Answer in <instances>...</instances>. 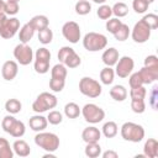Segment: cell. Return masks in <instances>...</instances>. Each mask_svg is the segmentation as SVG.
<instances>
[{
    "mask_svg": "<svg viewBox=\"0 0 158 158\" xmlns=\"http://www.w3.org/2000/svg\"><path fill=\"white\" fill-rule=\"evenodd\" d=\"M121 137L125 141L138 143L144 138V128L135 122H125L120 130Z\"/></svg>",
    "mask_w": 158,
    "mask_h": 158,
    "instance_id": "1",
    "label": "cell"
},
{
    "mask_svg": "<svg viewBox=\"0 0 158 158\" xmlns=\"http://www.w3.org/2000/svg\"><path fill=\"white\" fill-rule=\"evenodd\" d=\"M35 143L44 149L46 152H56L59 148V137L56 133L52 132H37V135L35 136Z\"/></svg>",
    "mask_w": 158,
    "mask_h": 158,
    "instance_id": "2",
    "label": "cell"
},
{
    "mask_svg": "<svg viewBox=\"0 0 158 158\" xmlns=\"http://www.w3.org/2000/svg\"><path fill=\"white\" fill-rule=\"evenodd\" d=\"M1 127L2 130L9 133L10 136L15 137V138H21L25 132H26V127H25V123L17 118H15L11 114L6 115L2 121H1Z\"/></svg>",
    "mask_w": 158,
    "mask_h": 158,
    "instance_id": "3",
    "label": "cell"
},
{
    "mask_svg": "<svg viewBox=\"0 0 158 158\" xmlns=\"http://www.w3.org/2000/svg\"><path fill=\"white\" fill-rule=\"evenodd\" d=\"M83 46L89 52H98L107 46V38L99 32H88L83 38Z\"/></svg>",
    "mask_w": 158,
    "mask_h": 158,
    "instance_id": "4",
    "label": "cell"
},
{
    "mask_svg": "<svg viewBox=\"0 0 158 158\" xmlns=\"http://www.w3.org/2000/svg\"><path fill=\"white\" fill-rule=\"evenodd\" d=\"M57 104H58V100H57L56 95H53L48 91H43L33 101L32 110L37 114H42L44 111H48L49 109H54L57 106Z\"/></svg>",
    "mask_w": 158,
    "mask_h": 158,
    "instance_id": "5",
    "label": "cell"
},
{
    "mask_svg": "<svg viewBox=\"0 0 158 158\" xmlns=\"http://www.w3.org/2000/svg\"><path fill=\"white\" fill-rule=\"evenodd\" d=\"M79 90L83 95L91 98V99H95V98L101 95L102 88L98 80H95L90 77H83L79 80Z\"/></svg>",
    "mask_w": 158,
    "mask_h": 158,
    "instance_id": "6",
    "label": "cell"
},
{
    "mask_svg": "<svg viewBox=\"0 0 158 158\" xmlns=\"http://www.w3.org/2000/svg\"><path fill=\"white\" fill-rule=\"evenodd\" d=\"M58 59H59V63L64 64L67 68H77L80 65L81 63V59L79 57V54L69 46H63L59 52H58Z\"/></svg>",
    "mask_w": 158,
    "mask_h": 158,
    "instance_id": "7",
    "label": "cell"
},
{
    "mask_svg": "<svg viewBox=\"0 0 158 158\" xmlns=\"http://www.w3.org/2000/svg\"><path fill=\"white\" fill-rule=\"evenodd\" d=\"M80 114L83 115V117L86 122L93 123V125L99 123L105 118V111L95 104H85L83 106Z\"/></svg>",
    "mask_w": 158,
    "mask_h": 158,
    "instance_id": "8",
    "label": "cell"
},
{
    "mask_svg": "<svg viewBox=\"0 0 158 158\" xmlns=\"http://www.w3.org/2000/svg\"><path fill=\"white\" fill-rule=\"evenodd\" d=\"M33 51L27 43H19L14 48V57L20 65H28L33 60Z\"/></svg>",
    "mask_w": 158,
    "mask_h": 158,
    "instance_id": "9",
    "label": "cell"
},
{
    "mask_svg": "<svg viewBox=\"0 0 158 158\" xmlns=\"http://www.w3.org/2000/svg\"><path fill=\"white\" fill-rule=\"evenodd\" d=\"M151 28L148 27V25L143 21V20H139L138 22L135 23L132 31H131V36H132V40L136 42V43H144L149 40L151 37Z\"/></svg>",
    "mask_w": 158,
    "mask_h": 158,
    "instance_id": "10",
    "label": "cell"
},
{
    "mask_svg": "<svg viewBox=\"0 0 158 158\" xmlns=\"http://www.w3.org/2000/svg\"><path fill=\"white\" fill-rule=\"evenodd\" d=\"M62 35L63 37L70 42V43H78L80 37H81V32H80V26L75 22V21H67L63 26H62Z\"/></svg>",
    "mask_w": 158,
    "mask_h": 158,
    "instance_id": "11",
    "label": "cell"
},
{
    "mask_svg": "<svg viewBox=\"0 0 158 158\" xmlns=\"http://www.w3.org/2000/svg\"><path fill=\"white\" fill-rule=\"evenodd\" d=\"M115 65H116L115 74L118 78H127L132 73V70L135 68V62H133V59L131 57L123 56V57L118 58V60H117V63Z\"/></svg>",
    "mask_w": 158,
    "mask_h": 158,
    "instance_id": "12",
    "label": "cell"
},
{
    "mask_svg": "<svg viewBox=\"0 0 158 158\" xmlns=\"http://www.w3.org/2000/svg\"><path fill=\"white\" fill-rule=\"evenodd\" d=\"M19 30H20V20L16 17H10L6 20L2 28L0 30V36L5 40H10L17 33Z\"/></svg>",
    "mask_w": 158,
    "mask_h": 158,
    "instance_id": "13",
    "label": "cell"
},
{
    "mask_svg": "<svg viewBox=\"0 0 158 158\" xmlns=\"http://www.w3.org/2000/svg\"><path fill=\"white\" fill-rule=\"evenodd\" d=\"M19 73V63L15 60H6L1 67V75L6 81H11Z\"/></svg>",
    "mask_w": 158,
    "mask_h": 158,
    "instance_id": "14",
    "label": "cell"
},
{
    "mask_svg": "<svg viewBox=\"0 0 158 158\" xmlns=\"http://www.w3.org/2000/svg\"><path fill=\"white\" fill-rule=\"evenodd\" d=\"M81 138L85 143H94V142H99L101 138V131L95 127V126H89L85 127L81 132Z\"/></svg>",
    "mask_w": 158,
    "mask_h": 158,
    "instance_id": "15",
    "label": "cell"
},
{
    "mask_svg": "<svg viewBox=\"0 0 158 158\" xmlns=\"http://www.w3.org/2000/svg\"><path fill=\"white\" fill-rule=\"evenodd\" d=\"M28 125H30V128L32 131H36V132H41V131H44L47 125H48V121H47V117L37 114L35 116H31L30 120H28Z\"/></svg>",
    "mask_w": 158,
    "mask_h": 158,
    "instance_id": "16",
    "label": "cell"
},
{
    "mask_svg": "<svg viewBox=\"0 0 158 158\" xmlns=\"http://www.w3.org/2000/svg\"><path fill=\"white\" fill-rule=\"evenodd\" d=\"M118 58H120V54H118V51L115 47H110V48L105 49L102 56H101V59H102V62H104V64L106 67L115 65L117 63Z\"/></svg>",
    "mask_w": 158,
    "mask_h": 158,
    "instance_id": "17",
    "label": "cell"
},
{
    "mask_svg": "<svg viewBox=\"0 0 158 158\" xmlns=\"http://www.w3.org/2000/svg\"><path fill=\"white\" fill-rule=\"evenodd\" d=\"M143 154L146 158H157L158 157V142L156 138H148L143 146Z\"/></svg>",
    "mask_w": 158,
    "mask_h": 158,
    "instance_id": "18",
    "label": "cell"
},
{
    "mask_svg": "<svg viewBox=\"0 0 158 158\" xmlns=\"http://www.w3.org/2000/svg\"><path fill=\"white\" fill-rule=\"evenodd\" d=\"M35 32H36V31H35V28L31 26L30 22L22 25V26L20 27V30H19V40H20V42H21V43H28V42L32 40Z\"/></svg>",
    "mask_w": 158,
    "mask_h": 158,
    "instance_id": "19",
    "label": "cell"
},
{
    "mask_svg": "<svg viewBox=\"0 0 158 158\" xmlns=\"http://www.w3.org/2000/svg\"><path fill=\"white\" fill-rule=\"evenodd\" d=\"M138 73L142 78L143 85L144 84H152L153 81H156L158 79V69H152V68L143 67Z\"/></svg>",
    "mask_w": 158,
    "mask_h": 158,
    "instance_id": "20",
    "label": "cell"
},
{
    "mask_svg": "<svg viewBox=\"0 0 158 158\" xmlns=\"http://www.w3.org/2000/svg\"><path fill=\"white\" fill-rule=\"evenodd\" d=\"M12 149H14V153L17 154L19 157H27L31 153V148L28 143L23 139H16L12 144Z\"/></svg>",
    "mask_w": 158,
    "mask_h": 158,
    "instance_id": "21",
    "label": "cell"
},
{
    "mask_svg": "<svg viewBox=\"0 0 158 158\" xmlns=\"http://www.w3.org/2000/svg\"><path fill=\"white\" fill-rule=\"evenodd\" d=\"M31 26L35 28V31H41L46 27H49V20L46 15H36L30 20Z\"/></svg>",
    "mask_w": 158,
    "mask_h": 158,
    "instance_id": "22",
    "label": "cell"
},
{
    "mask_svg": "<svg viewBox=\"0 0 158 158\" xmlns=\"http://www.w3.org/2000/svg\"><path fill=\"white\" fill-rule=\"evenodd\" d=\"M110 96L115 101H123L127 98V89L123 85H114L110 89Z\"/></svg>",
    "mask_w": 158,
    "mask_h": 158,
    "instance_id": "23",
    "label": "cell"
},
{
    "mask_svg": "<svg viewBox=\"0 0 158 158\" xmlns=\"http://www.w3.org/2000/svg\"><path fill=\"white\" fill-rule=\"evenodd\" d=\"M117 132H118V127H117L116 122H114V121H107V122H105L104 126H102V128H101V133H102L106 138H112V137H115V136L117 135Z\"/></svg>",
    "mask_w": 158,
    "mask_h": 158,
    "instance_id": "24",
    "label": "cell"
},
{
    "mask_svg": "<svg viewBox=\"0 0 158 158\" xmlns=\"http://www.w3.org/2000/svg\"><path fill=\"white\" fill-rule=\"evenodd\" d=\"M14 149L10 146L9 141L4 137H0V158H12Z\"/></svg>",
    "mask_w": 158,
    "mask_h": 158,
    "instance_id": "25",
    "label": "cell"
},
{
    "mask_svg": "<svg viewBox=\"0 0 158 158\" xmlns=\"http://www.w3.org/2000/svg\"><path fill=\"white\" fill-rule=\"evenodd\" d=\"M114 78H115V70L112 69V67H105V68L101 69V72H100V80H101L102 84H105V85L112 84Z\"/></svg>",
    "mask_w": 158,
    "mask_h": 158,
    "instance_id": "26",
    "label": "cell"
},
{
    "mask_svg": "<svg viewBox=\"0 0 158 158\" xmlns=\"http://www.w3.org/2000/svg\"><path fill=\"white\" fill-rule=\"evenodd\" d=\"M68 74V69L64 64L57 63L56 65L52 67L51 69V78H57V79H65Z\"/></svg>",
    "mask_w": 158,
    "mask_h": 158,
    "instance_id": "27",
    "label": "cell"
},
{
    "mask_svg": "<svg viewBox=\"0 0 158 158\" xmlns=\"http://www.w3.org/2000/svg\"><path fill=\"white\" fill-rule=\"evenodd\" d=\"M81 112V109L75 102H68L64 106V115L68 118H77Z\"/></svg>",
    "mask_w": 158,
    "mask_h": 158,
    "instance_id": "28",
    "label": "cell"
},
{
    "mask_svg": "<svg viewBox=\"0 0 158 158\" xmlns=\"http://www.w3.org/2000/svg\"><path fill=\"white\" fill-rule=\"evenodd\" d=\"M84 153L86 157L89 158H96L99 156H101V147L99 144V142H94V143H86Z\"/></svg>",
    "mask_w": 158,
    "mask_h": 158,
    "instance_id": "29",
    "label": "cell"
},
{
    "mask_svg": "<svg viewBox=\"0 0 158 158\" xmlns=\"http://www.w3.org/2000/svg\"><path fill=\"white\" fill-rule=\"evenodd\" d=\"M21 109H22V104H21V101L17 100V99H9V100H6V102H5V110H6L9 114H11V115L19 114V112L21 111Z\"/></svg>",
    "mask_w": 158,
    "mask_h": 158,
    "instance_id": "30",
    "label": "cell"
},
{
    "mask_svg": "<svg viewBox=\"0 0 158 158\" xmlns=\"http://www.w3.org/2000/svg\"><path fill=\"white\" fill-rule=\"evenodd\" d=\"M111 10H112V15H115L117 19L125 17L128 14V6H127V4L122 2V1L115 2L114 6L111 7Z\"/></svg>",
    "mask_w": 158,
    "mask_h": 158,
    "instance_id": "31",
    "label": "cell"
},
{
    "mask_svg": "<svg viewBox=\"0 0 158 158\" xmlns=\"http://www.w3.org/2000/svg\"><path fill=\"white\" fill-rule=\"evenodd\" d=\"M130 33H131V31H130L128 25H126V23L122 22L121 26L117 28V31L114 33V37H115V40H117L120 42H123V41H126L128 38Z\"/></svg>",
    "mask_w": 158,
    "mask_h": 158,
    "instance_id": "32",
    "label": "cell"
},
{
    "mask_svg": "<svg viewBox=\"0 0 158 158\" xmlns=\"http://www.w3.org/2000/svg\"><path fill=\"white\" fill-rule=\"evenodd\" d=\"M74 9H75V12L78 15L84 16V15H88L91 11V4L88 0H78Z\"/></svg>",
    "mask_w": 158,
    "mask_h": 158,
    "instance_id": "33",
    "label": "cell"
},
{
    "mask_svg": "<svg viewBox=\"0 0 158 158\" xmlns=\"http://www.w3.org/2000/svg\"><path fill=\"white\" fill-rule=\"evenodd\" d=\"M53 40V32L49 27H46L41 31H38V41L42 44H49Z\"/></svg>",
    "mask_w": 158,
    "mask_h": 158,
    "instance_id": "34",
    "label": "cell"
},
{
    "mask_svg": "<svg viewBox=\"0 0 158 158\" xmlns=\"http://www.w3.org/2000/svg\"><path fill=\"white\" fill-rule=\"evenodd\" d=\"M49 62L51 60H46V59H35L33 63L35 72L38 74H46L49 70Z\"/></svg>",
    "mask_w": 158,
    "mask_h": 158,
    "instance_id": "35",
    "label": "cell"
},
{
    "mask_svg": "<svg viewBox=\"0 0 158 158\" xmlns=\"http://www.w3.org/2000/svg\"><path fill=\"white\" fill-rule=\"evenodd\" d=\"M96 15H98V17L101 19V20H109V19H111V16H112L111 6L105 5V4H101V5L99 6V9L96 10Z\"/></svg>",
    "mask_w": 158,
    "mask_h": 158,
    "instance_id": "36",
    "label": "cell"
},
{
    "mask_svg": "<svg viewBox=\"0 0 158 158\" xmlns=\"http://www.w3.org/2000/svg\"><path fill=\"white\" fill-rule=\"evenodd\" d=\"M131 109L135 114H143L146 111L144 99H131Z\"/></svg>",
    "mask_w": 158,
    "mask_h": 158,
    "instance_id": "37",
    "label": "cell"
},
{
    "mask_svg": "<svg viewBox=\"0 0 158 158\" xmlns=\"http://www.w3.org/2000/svg\"><path fill=\"white\" fill-rule=\"evenodd\" d=\"M64 85H65V79L51 78L49 80V89L54 93H60L64 89Z\"/></svg>",
    "mask_w": 158,
    "mask_h": 158,
    "instance_id": "38",
    "label": "cell"
},
{
    "mask_svg": "<svg viewBox=\"0 0 158 158\" xmlns=\"http://www.w3.org/2000/svg\"><path fill=\"white\" fill-rule=\"evenodd\" d=\"M20 10V6H19V2L17 1H5V7H4V12L6 15H10V16H14L19 12Z\"/></svg>",
    "mask_w": 158,
    "mask_h": 158,
    "instance_id": "39",
    "label": "cell"
},
{
    "mask_svg": "<svg viewBox=\"0 0 158 158\" xmlns=\"http://www.w3.org/2000/svg\"><path fill=\"white\" fill-rule=\"evenodd\" d=\"M47 121L51 123V125H59L62 121H63V115H62V112L60 111H58V110H52V111H49V114H48V116H47Z\"/></svg>",
    "mask_w": 158,
    "mask_h": 158,
    "instance_id": "40",
    "label": "cell"
},
{
    "mask_svg": "<svg viewBox=\"0 0 158 158\" xmlns=\"http://www.w3.org/2000/svg\"><path fill=\"white\" fill-rule=\"evenodd\" d=\"M132 7L137 14H144L149 7V2H147L146 0H133Z\"/></svg>",
    "mask_w": 158,
    "mask_h": 158,
    "instance_id": "41",
    "label": "cell"
},
{
    "mask_svg": "<svg viewBox=\"0 0 158 158\" xmlns=\"http://www.w3.org/2000/svg\"><path fill=\"white\" fill-rule=\"evenodd\" d=\"M142 20L148 25V27L151 30L158 28V16L156 14H147L142 17Z\"/></svg>",
    "mask_w": 158,
    "mask_h": 158,
    "instance_id": "42",
    "label": "cell"
},
{
    "mask_svg": "<svg viewBox=\"0 0 158 158\" xmlns=\"http://www.w3.org/2000/svg\"><path fill=\"white\" fill-rule=\"evenodd\" d=\"M121 23H122V21H121L120 19H117V17L109 19V20H106V30H107L110 33L114 35V33L117 31V28L121 26Z\"/></svg>",
    "mask_w": 158,
    "mask_h": 158,
    "instance_id": "43",
    "label": "cell"
},
{
    "mask_svg": "<svg viewBox=\"0 0 158 158\" xmlns=\"http://www.w3.org/2000/svg\"><path fill=\"white\" fill-rule=\"evenodd\" d=\"M146 94H147V90L143 85L137 86V88H131V90H130L131 99H144Z\"/></svg>",
    "mask_w": 158,
    "mask_h": 158,
    "instance_id": "44",
    "label": "cell"
},
{
    "mask_svg": "<svg viewBox=\"0 0 158 158\" xmlns=\"http://www.w3.org/2000/svg\"><path fill=\"white\" fill-rule=\"evenodd\" d=\"M128 84H130V88H137V86L143 85L142 78H141V75H139L138 72H136V73H131V74H130Z\"/></svg>",
    "mask_w": 158,
    "mask_h": 158,
    "instance_id": "45",
    "label": "cell"
},
{
    "mask_svg": "<svg viewBox=\"0 0 158 158\" xmlns=\"http://www.w3.org/2000/svg\"><path fill=\"white\" fill-rule=\"evenodd\" d=\"M35 59H46V60H51V52L49 49H47L46 47H41L36 51L35 53Z\"/></svg>",
    "mask_w": 158,
    "mask_h": 158,
    "instance_id": "46",
    "label": "cell"
},
{
    "mask_svg": "<svg viewBox=\"0 0 158 158\" xmlns=\"http://www.w3.org/2000/svg\"><path fill=\"white\" fill-rule=\"evenodd\" d=\"M144 67L152 68V69H158V57L154 54L147 56L144 59Z\"/></svg>",
    "mask_w": 158,
    "mask_h": 158,
    "instance_id": "47",
    "label": "cell"
},
{
    "mask_svg": "<svg viewBox=\"0 0 158 158\" xmlns=\"http://www.w3.org/2000/svg\"><path fill=\"white\" fill-rule=\"evenodd\" d=\"M157 96H158V86L156 85V86H153V89H152V93H151V106L154 109V110H157Z\"/></svg>",
    "mask_w": 158,
    "mask_h": 158,
    "instance_id": "48",
    "label": "cell"
},
{
    "mask_svg": "<svg viewBox=\"0 0 158 158\" xmlns=\"http://www.w3.org/2000/svg\"><path fill=\"white\" fill-rule=\"evenodd\" d=\"M101 156H102V158H117V157H118L117 152H115V151H111V149H109V151H105L104 153H101Z\"/></svg>",
    "mask_w": 158,
    "mask_h": 158,
    "instance_id": "49",
    "label": "cell"
},
{
    "mask_svg": "<svg viewBox=\"0 0 158 158\" xmlns=\"http://www.w3.org/2000/svg\"><path fill=\"white\" fill-rule=\"evenodd\" d=\"M6 20H7V16H6V14H0V30L2 28L4 23L6 22Z\"/></svg>",
    "mask_w": 158,
    "mask_h": 158,
    "instance_id": "50",
    "label": "cell"
},
{
    "mask_svg": "<svg viewBox=\"0 0 158 158\" xmlns=\"http://www.w3.org/2000/svg\"><path fill=\"white\" fill-rule=\"evenodd\" d=\"M4 7H5V1L0 0V14H5L4 12Z\"/></svg>",
    "mask_w": 158,
    "mask_h": 158,
    "instance_id": "51",
    "label": "cell"
},
{
    "mask_svg": "<svg viewBox=\"0 0 158 158\" xmlns=\"http://www.w3.org/2000/svg\"><path fill=\"white\" fill-rule=\"evenodd\" d=\"M93 1H94L95 4H104L106 0H93Z\"/></svg>",
    "mask_w": 158,
    "mask_h": 158,
    "instance_id": "52",
    "label": "cell"
},
{
    "mask_svg": "<svg viewBox=\"0 0 158 158\" xmlns=\"http://www.w3.org/2000/svg\"><path fill=\"white\" fill-rule=\"evenodd\" d=\"M146 1H147V2H149V4H152V2L154 1V0H146Z\"/></svg>",
    "mask_w": 158,
    "mask_h": 158,
    "instance_id": "53",
    "label": "cell"
},
{
    "mask_svg": "<svg viewBox=\"0 0 158 158\" xmlns=\"http://www.w3.org/2000/svg\"><path fill=\"white\" fill-rule=\"evenodd\" d=\"M7 1H17V2H19L20 0H7Z\"/></svg>",
    "mask_w": 158,
    "mask_h": 158,
    "instance_id": "54",
    "label": "cell"
}]
</instances>
